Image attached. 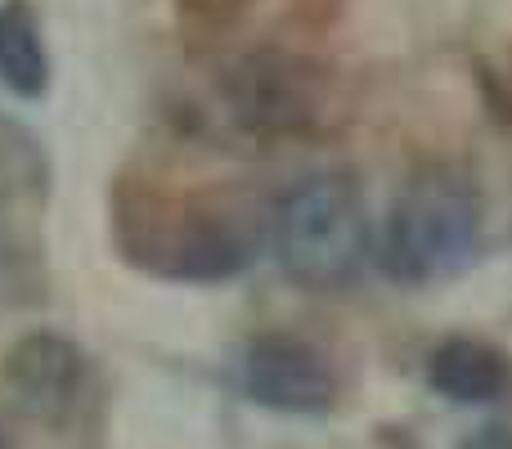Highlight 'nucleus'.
I'll use <instances>...</instances> for the list:
<instances>
[{
  "label": "nucleus",
  "instance_id": "obj_4",
  "mask_svg": "<svg viewBox=\"0 0 512 449\" xmlns=\"http://www.w3.org/2000/svg\"><path fill=\"white\" fill-rule=\"evenodd\" d=\"M225 104L248 131H301L319 113V81L310 63L288 54H252L225 77Z\"/></svg>",
  "mask_w": 512,
  "mask_h": 449
},
{
  "label": "nucleus",
  "instance_id": "obj_8",
  "mask_svg": "<svg viewBox=\"0 0 512 449\" xmlns=\"http://www.w3.org/2000/svg\"><path fill=\"white\" fill-rule=\"evenodd\" d=\"M0 86L18 99H41L50 86L41 18L27 0H0Z\"/></svg>",
  "mask_w": 512,
  "mask_h": 449
},
{
  "label": "nucleus",
  "instance_id": "obj_1",
  "mask_svg": "<svg viewBox=\"0 0 512 449\" xmlns=\"http://www.w3.org/2000/svg\"><path fill=\"white\" fill-rule=\"evenodd\" d=\"M481 238L477 189L450 167H427L405 185L382 229V270L405 288H427L472 261Z\"/></svg>",
  "mask_w": 512,
  "mask_h": 449
},
{
  "label": "nucleus",
  "instance_id": "obj_7",
  "mask_svg": "<svg viewBox=\"0 0 512 449\" xmlns=\"http://www.w3.org/2000/svg\"><path fill=\"white\" fill-rule=\"evenodd\" d=\"M427 382L454 405H486V400L504 396L508 360L477 337H450L427 360Z\"/></svg>",
  "mask_w": 512,
  "mask_h": 449
},
{
  "label": "nucleus",
  "instance_id": "obj_3",
  "mask_svg": "<svg viewBox=\"0 0 512 449\" xmlns=\"http://www.w3.org/2000/svg\"><path fill=\"white\" fill-rule=\"evenodd\" d=\"M131 225L126 247L131 256H140L149 270L167 274V279L185 283H221L234 279L239 270H248L252 247L234 225H225L212 212H176V221L158 216H122Z\"/></svg>",
  "mask_w": 512,
  "mask_h": 449
},
{
  "label": "nucleus",
  "instance_id": "obj_6",
  "mask_svg": "<svg viewBox=\"0 0 512 449\" xmlns=\"http://www.w3.org/2000/svg\"><path fill=\"white\" fill-rule=\"evenodd\" d=\"M90 364L77 342L59 333H27L5 355V387L32 418L59 423L86 396Z\"/></svg>",
  "mask_w": 512,
  "mask_h": 449
},
{
  "label": "nucleus",
  "instance_id": "obj_5",
  "mask_svg": "<svg viewBox=\"0 0 512 449\" xmlns=\"http://www.w3.org/2000/svg\"><path fill=\"white\" fill-rule=\"evenodd\" d=\"M243 391L279 414H324L337 396V378L310 342L265 333L243 351Z\"/></svg>",
  "mask_w": 512,
  "mask_h": 449
},
{
  "label": "nucleus",
  "instance_id": "obj_9",
  "mask_svg": "<svg viewBox=\"0 0 512 449\" xmlns=\"http://www.w3.org/2000/svg\"><path fill=\"white\" fill-rule=\"evenodd\" d=\"M463 449H512V432L508 427H481L477 436H468Z\"/></svg>",
  "mask_w": 512,
  "mask_h": 449
},
{
  "label": "nucleus",
  "instance_id": "obj_10",
  "mask_svg": "<svg viewBox=\"0 0 512 449\" xmlns=\"http://www.w3.org/2000/svg\"><path fill=\"white\" fill-rule=\"evenodd\" d=\"M0 449H5V445H0Z\"/></svg>",
  "mask_w": 512,
  "mask_h": 449
},
{
  "label": "nucleus",
  "instance_id": "obj_2",
  "mask_svg": "<svg viewBox=\"0 0 512 449\" xmlns=\"http://www.w3.org/2000/svg\"><path fill=\"white\" fill-rule=\"evenodd\" d=\"M270 243L283 274L301 288L333 292L369 256V216L346 176H306L274 203Z\"/></svg>",
  "mask_w": 512,
  "mask_h": 449
}]
</instances>
